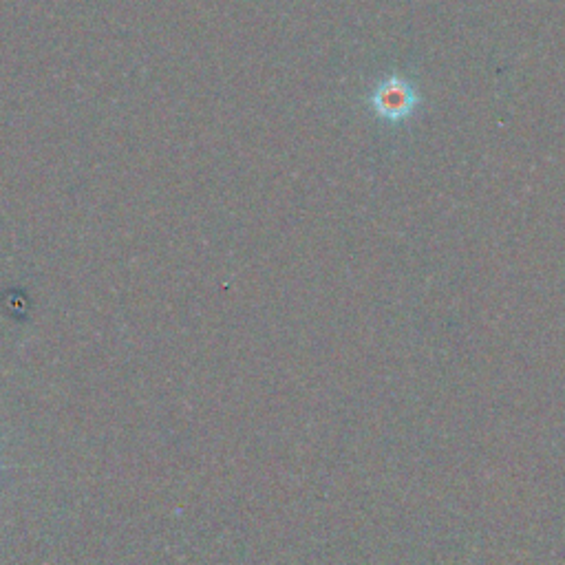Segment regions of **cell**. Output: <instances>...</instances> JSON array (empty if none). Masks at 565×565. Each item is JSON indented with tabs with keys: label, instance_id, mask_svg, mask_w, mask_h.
Here are the masks:
<instances>
[{
	"label": "cell",
	"instance_id": "cell-1",
	"mask_svg": "<svg viewBox=\"0 0 565 565\" xmlns=\"http://www.w3.org/2000/svg\"><path fill=\"white\" fill-rule=\"evenodd\" d=\"M420 93L402 76H389L371 93V106L385 122L400 124L420 109Z\"/></svg>",
	"mask_w": 565,
	"mask_h": 565
}]
</instances>
